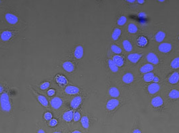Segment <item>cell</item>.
I'll list each match as a JSON object with an SVG mask.
<instances>
[{
    "label": "cell",
    "mask_w": 179,
    "mask_h": 133,
    "mask_svg": "<svg viewBox=\"0 0 179 133\" xmlns=\"http://www.w3.org/2000/svg\"><path fill=\"white\" fill-rule=\"evenodd\" d=\"M116 83L120 87L122 93H125V96L128 98L129 96H133L136 93L137 88L140 86L139 76L131 67H126L122 70Z\"/></svg>",
    "instance_id": "obj_1"
},
{
    "label": "cell",
    "mask_w": 179,
    "mask_h": 133,
    "mask_svg": "<svg viewBox=\"0 0 179 133\" xmlns=\"http://www.w3.org/2000/svg\"><path fill=\"white\" fill-rule=\"evenodd\" d=\"M150 48L166 61L179 53V43L174 39L157 44H149Z\"/></svg>",
    "instance_id": "obj_2"
},
{
    "label": "cell",
    "mask_w": 179,
    "mask_h": 133,
    "mask_svg": "<svg viewBox=\"0 0 179 133\" xmlns=\"http://www.w3.org/2000/svg\"><path fill=\"white\" fill-rule=\"evenodd\" d=\"M148 106L151 111L161 115H166L173 110L168 106L161 93L150 97Z\"/></svg>",
    "instance_id": "obj_3"
},
{
    "label": "cell",
    "mask_w": 179,
    "mask_h": 133,
    "mask_svg": "<svg viewBox=\"0 0 179 133\" xmlns=\"http://www.w3.org/2000/svg\"><path fill=\"white\" fill-rule=\"evenodd\" d=\"M161 94L173 110L179 106V88L178 86L172 87L163 85Z\"/></svg>",
    "instance_id": "obj_4"
},
{
    "label": "cell",
    "mask_w": 179,
    "mask_h": 133,
    "mask_svg": "<svg viewBox=\"0 0 179 133\" xmlns=\"http://www.w3.org/2000/svg\"><path fill=\"white\" fill-rule=\"evenodd\" d=\"M145 50V56L143 61H146L147 63H151V64L156 65L163 71L167 61L165 59H163L161 56H160L157 52L155 51L150 46H148Z\"/></svg>",
    "instance_id": "obj_5"
},
{
    "label": "cell",
    "mask_w": 179,
    "mask_h": 133,
    "mask_svg": "<svg viewBox=\"0 0 179 133\" xmlns=\"http://www.w3.org/2000/svg\"><path fill=\"white\" fill-rule=\"evenodd\" d=\"M130 99L126 97H122L120 98H110L105 103V108L107 111V115L112 117L115 113L120 109L121 107L127 103Z\"/></svg>",
    "instance_id": "obj_6"
},
{
    "label": "cell",
    "mask_w": 179,
    "mask_h": 133,
    "mask_svg": "<svg viewBox=\"0 0 179 133\" xmlns=\"http://www.w3.org/2000/svg\"><path fill=\"white\" fill-rule=\"evenodd\" d=\"M134 68V70L136 73L137 76L140 77V76H142V75L147 74V73H150V72H156L158 73V74L162 75L163 76V72L159 68H158L157 66L156 65L151 64V63H147L146 61H142L141 62L139 63L137 66H135Z\"/></svg>",
    "instance_id": "obj_7"
},
{
    "label": "cell",
    "mask_w": 179,
    "mask_h": 133,
    "mask_svg": "<svg viewBox=\"0 0 179 133\" xmlns=\"http://www.w3.org/2000/svg\"><path fill=\"white\" fill-rule=\"evenodd\" d=\"M145 56V50L135 51L132 53L125 54V59L127 61L128 67L135 68L143 60Z\"/></svg>",
    "instance_id": "obj_8"
},
{
    "label": "cell",
    "mask_w": 179,
    "mask_h": 133,
    "mask_svg": "<svg viewBox=\"0 0 179 133\" xmlns=\"http://www.w3.org/2000/svg\"><path fill=\"white\" fill-rule=\"evenodd\" d=\"M163 86V84L162 83H154V82H151L149 83L140 84V87L142 88L147 96H148L149 98L161 93Z\"/></svg>",
    "instance_id": "obj_9"
},
{
    "label": "cell",
    "mask_w": 179,
    "mask_h": 133,
    "mask_svg": "<svg viewBox=\"0 0 179 133\" xmlns=\"http://www.w3.org/2000/svg\"><path fill=\"white\" fill-rule=\"evenodd\" d=\"M119 42L125 54L132 53L136 51L135 48L137 47L135 44V39L128 35H122Z\"/></svg>",
    "instance_id": "obj_10"
},
{
    "label": "cell",
    "mask_w": 179,
    "mask_h": 133,
    "mask_svg": "<svg viewBox=\"0 0 179 133\" xmlns=\"http://www.w3.org/2000/svg\"><path fill=\"white\" fill-rule=\"evenodd\" d=\"M179 71V53L168 60L166 65L163 71V78L171 72Z\"/></svg>",
    "instance_id": "obj_11"
},
{
    "label": "cell",
    "mask_w": 179,
    "mask_h": 133,
    "mask_svg": "<svg viewBox=\"0 0 179 133\" xmlns=\"http://www.w3.org/2000/svg\"><path fill=\"white\" fill-rule=\"evenodd\" d=\"M149 39L150 44H160V43L166 42V41L171 40L168 36V33L167 31H164L163 29H159L158 31H156L155 33L153 34V36L150 37Z\"/></svg>",
    "instance_id": "obj_12"
},
{
    "label": "cell",
    "mask_w": 179,
    "mask_h": 133,
    "mask_svg": "<svg viewBox=\"0 0 179 133\" xmlns=\"http://www.w3.org/2000/svg\"><path fill=\"white\" fill-rule=\"evenodd\" d=\"M164 85L176 87L179 84V71H173L168 74L163 80Z\"/></svg>",
    "instance_id": "obj_13"
},
{
    "label": "cell",
    "mask_w": 179,
    "mask_h": 133,
    "mask_svg": "<svg viewBox=\"0 0 179 133\" xmlns=\"http://www.w3.org/2000/svg\"><path fill=\"white\" fill-rule=\"evenodd\" d=\"M0 106L2 110L5 112H10L12 110V105L9 101V97L7 93H2L0 97Z\"/></svg>",
    "instance_id": "obj_14"
},
{
    "label": "cell",
    "mask_w": 179,
    "mask_h": 133,
    "mask_svg": "<svg viewBox=\"0 0 179 133\" xmlns=\"http://www.w3.org/2000/svg\"><path fill=\"white\" fill-rule=\"evenodd\" d=\"M111 85L108 87L107 89V94L109 97L112 98H120L123 97L122 95V91L120 87L116 83H110Z\"/></svg>",
    "instance_id": "obj_15"
},
{
    "label": "cell",
    "mask_w": 179,
    "mask_h": 133,
    "mask_svg": "<svg viewBox=\"0 0 179 133\" xmlns=\"http://www.w3.org/2000/svg\"><path fill=\"white\" fill-rule=\"evenodd\" d=\"M135 44L137 48L146 49L150 44L149 39L145 35H140L135 39Z\"/></svg>",
    "instance_id": "obj_16"
},
{
    "label": "cell",
    "mask_w": 179,
    "mask_h": 133,
    "mask_svg": "<svg viewBox=\"0 0 179 133\" xmlns=\"http://www.w3.org/2000/svg\"><path fill=\"white\" fill-rule=\"evenodd\" d=\"M113 62L116 63V65L118 67H119L120 69L123 70L126 67H128L127 61H126L125 55H116L113 54L111 57Z\"/></svg>",
    "instance_id": "obj_17"
},
{
    "label": "cell",
    "mask_w": 179,
    "mask_h": 133,
    "mask_svg": "<svg viewBox=\"0 0 179 133\" xmlns=\"http://www.w3.org/2000/svg\"><path fill=\"white\" fill-rule=\"evenodd\" d=\"M107 65L108 67L109 71H110V73L113 75H116L118 76V78L119 77L120 75L121 74L122 70L120 69L119 67H118L116 65V63L113 62L112 59L111 58H109V59H107Z\"/></svg>",
    "instance_id": "obj_18"
},
{
    "label": "cell",
    "mask_w": 179,
    "mask_h": 133,
    "mask_svg": "<svg viewBox=\"0 0 179 133\" xmlns=\"http://www.w3.org/2000/svg\"><path fill=\"white\" fill-rule=\"evenodd\" d=\"M140 29H139L138 26L136 25L135 23H130L128 24L127 27V30H126V32H127L128 35L130 36L133 37V36H138L143 35L140 33Z\"/></svg>",
    "instance_id": "obj_19"
},
{
    "label": "cell",
    "mask_w": 179,
    "mask_h": 133,
    "mask_svg": "<svg viewBox=\"0 0 179 133\" xmlns=\"http://www.w3.org/2000/svg\"><path fill=\"white\" fill-rule=\"evenodd\" d=\"M156 74H158V73H156V72H150V73H147V74L142 75V76L139 77V78H140V84L151 83V82H153V78L155 77Z\"/></svg>",
    "instance_id": "obj_20"
},
{
    "label": "cell",
    "mask_w": 179,
    "mask_h": 133,
    "mask_svg": "<svg viewBox=\"0 0 179 133\" xmlns=\"http://www.w3.org/2000/svg\"><path fill=\"white\" fill-rule=\"evenodd\" d=\"M122 35L123 34H122V29L119 27H116L114 28V29L112 31V33H111V39L115 43L119 42Z\"/></svg>",
    "instance_id": "obj_21"
},
{
    "label": "cell",
    "mask_w": 179,
    "mask_h": 133,
    "mask_svg": "<svg viewBox=\"0 0 179 133\" xmlns=\"http://www.w3.org/2000/svg\"><path fill=\"white\" fill-rule=\"evenodd\" d=\"M110 49L111 52L113 54H116V55H125L121 46L120 44H118L117 43H112L110 44Z\"/></svg>",
    "instance_id": "obj_22"
},
{
    "label": "cell",
    "mask_w": 179,
    "mask_h": 133,
    "mask_svg": "<svg viewBox=\"0 0 179 133\" xmlns=\"http://www.w3.org/2000/svg\"><path fill=\"white\" fill-rule=\"evenodd\" d=\"M83 98L81 95H76L74 98L72 99L70 102V107L73 109H78L80 105L82 104Z\"/></svg>",
    "instance_id": "obj_23"
},
{
    "label": "cell",
    "mask_w": 179,
    "mask_h": 133,
    "mask_svg": "<svg viewBox=\"0 0 179 133\" xmlns=\"http://www.w3.org/2000/svg\"><path fill=\"white\" fill-rule=\"evenodd\" d=\"M73 55L74 57L77 60H80L83 58L84 56V48L82 45H78L75 48L74 51H73Z\"/></svg>",
    "instance_id": "obj_24"
},
{
    "label": "cell",
    "mask_w": 179,
    "mask_h": 133,
    "mask_svg": "<svg viewBox=\"0 0 179 133\" xmlns=\"http://www.w3.org/2000/svg\"><path fill=\"white\" fill-rule=\"evenodd\" d=\"M131 133H143L142 127H141L140 118L139 117H135L133 127H132Z\"/></svg>",
    "instance_id": "obj_25"
},
{
    "label": "cell",
    "mask_w": 179,
    "mask_h": 133,
    "mask_svg": "<svg viewBox=\"0 0 179 133\" xmlns=\"http://www.w3.org/2000/svg\"><path fill=\"white\" fill-rule=\"evenodd\" d=\"M63 101L61 98L59 97H55V98H52L50 100V105L51 107L54 110H57L59 108H61V106H63Z\"/></svg>",
    "instance_id": "obj_26"
},
{
    "label": "cell",
    "mask_w": 179,
    "mask_h": 133,
    "mask_svg": "<svg viewBox=\"0 0 179 133\" xmlns=\"http://www.w3.org/2000/svg\"><path fill=\"white\" fill-rule=\"evenodd\" d=\"M80 124L81 126L82 127V128L85 129V130H89L90 127V120L89 116L85 115L82 116L80 119Z\"/></svg>",
    "instance_id": "obj_27"
},
{
    "label": "cell",
    "mask_w": 179,
    "mask_h": 133,
    "mask_svg": "<svg viewBox=\"0 0 179 133\" xmlns=\"http://www.w3.org/2000/svg\"><path fill=\"white\" fill-rule=\"evenodd\" d=\"M65 91L67 94L74 95H78L80 92V89L78 87H77V86L68 85L65 88Z\"/></svg>",
    "instance_id": "obj_28"
},
{
    "label": "cell",
    "mask_w": 179,
    "mask_h": 133,
    "mask_svg": "<svg viewBox=\"0 0 179 133\" xmlns=\"http://www.w3.org/2000/svg\"><path fill=\"white\" fill-rule=\"evenodd\" d=\"M5 19H6V21L10 24H16L19 22L17 16L15 14H12V13H7L5 14Z\"/></svg>",
    "instance_id": "obj_29"
},
{
    "label": "cell",
    "mask_w": 179,
    "mask_h": 133,
    "mask_svg": "<svg viewBox=\"0 0 179 133\" xmlns=\"http://www.w3.org/2000/svg\"><path fill=\"white\" fill-rule=\"evenodd\" d=\"M63 68L66 72L73 73L75 71V66L74 63H72L71 61H65L63 63Z\"/></svg>",
    "instance_id": "obj_30"
},
{
    "label": "cell",
    "mask_w": 179,
    "mask_h": 133,
    "mask_svg": "<svg viewBox=\"0 0 179 133\" xmlns=\"http://www.w3.org/2000/svg\"><path fill=\"white\" fill-rule=\"evenodd\" d=\"M13 31H4L3 32H2L1 35H0V38L3 42H8L12 38L13 36Z\"/></svg>",
    "instance_id": "obj_31"
},
{
    "label": "cell",
    "mask_w": 179,
    "mask_h": 133,
    "mask_svg": "<svg viewBox=\"0 0 179 133\" xmlns=\"http://www.w3.org/2000/svg\"><path fill=\"white\" fill-rule=\"evenodd\" d=\"M73 114L74 112L73 110H68L63 114V118L67 123H70L72 120H73Z\"/></svg>",
    "instance_id": "obj_32"
},
{
    "label": "cell",
    "mask_w": 179,
    "mask_h": 133,
    "mask_svg": "<svg viewBox=\"0 0 179 133\" xmlns=\"http://www.w3.org/2000/svg\"><path fill=\"white\" fill-rule=\"evenodd\" d=\"M37 99H38L39 102L40 103V104L44 107H48V101L47 100V98L45 96L37 94Z\"/></svg>",
    "instance_id": "obj_33"
},
{
    "label": "cell",
    "mask_w": 179,
    "mask_h": 133,
    "mask_svg": "<svg viewBox=\"0 0 179 133\" xmlns=\"http://www.w3.org/2000/svg\"><path fill=\"white\" fill-rule=\"evenodd\" d=\"M127 17L125 16H120L119 18L117 20V24L119 27H122L127 23Z\"/></svg>",
    "instance_id": "obj_34"
},
{
    "label": "cell",
    "mask_w": 179,
    "mask_h": 133,
    "mask_svg": "<svg viewBox=\"0 0 179 133\" xmlns=\"http://www.w3.org/2000/svg\"><path fill=\"white\" fill-rule=\"evenodd\" d=\"M56 80H57V83L61 85H66V84L67 83V80L66 79L65 76H57V78H56Z\"/></svg>",
    "instance_id": "obj_35"
},
{
    "label": "cell",
    "mask_w": 179,
    "mask_h": 133,
    "mask_svg": "<svg viewBox=\"0 0 179 133\" xmlns=\"http://www.w3.org/2000/svg\"><path fill=\"white\" fill-rule=\"evenodd\" d=\"M81 117H82V116H81L80 112L79 111H75L73 114V121H74V123H78V122L80 121Z\"/></svg>",
    "instance_id": "obj_36"
},
{
    "label": "cell",
    "mask_w": 179,
    "mask_h": 133,
    "mask_svg": "<svg viewBox=\"0 0 179 133\" xmlns=\"http://www.w3.org/2000/svg\"><path fill=\"white\" fill-rule=\"evenodd\" d=\"M57 125V120L56 119H52L50 120V122H49V125L52 127H55Z\"/></svg>",
    "instance_id": "obj_37"
},
{
    "label": "cell",
    "mask_w": 179,
    "mask_h": 133,
    "mask_svg": "<svg viewBox=\"0 0 179 133\" xmlns=\"http://www.w3.org/2000/svg\"><path fill=\"white\" fill-rule=\"evenodd\" d=\"M50 82H45V83H43L42 85H40V88L42 90H46L50 87Z\"/></svg>",
    "instance_id": "obj_38"
},
{
    "label": "cell",
    "mask_w": 179,
    "mask_h": 133,
    "mask_svg": "<svg viewBox=\"0 0 179 133\" xmlns=\"http://www.w3.org/2000/svg\"><path fill=\"white\" fill-rule=\"evenodd\" d=\"M44 117L46 120H52V113H51V112H46V113L45 114Z\"/></svg>",
    "instance_id": "obj_39"
},
{
    "label": "cell",
    "mask_w": 179,
    "mask_h": 133,
    "mask_svg": "<svg viewBox=\"0 0 179 133\" xmlns=\"http://www.w3.org/2000/svg\"><path fill=\"white\" fill-rule=\"evenodd\" d=\"M54 93H55V91L54 89H50L48 91V95L49 96H52L54 95Z\"/></svg>",
    "instance_id": "obj_40"
},
{
    "label": "cell",
    "mask_w": 179,
    "mask_h": 133,
    "mask_svg": "<svg viewBox=\"0 0 179 133\" xmlns=\"http://www.w3.org/2000/svg\"><path fill=\"white\" fill-rule=\"evenodd\" d=\"M70 133H83V132H82V130H78V129H76V130H74L72 131Z\"/></svg>",
    "instance_id": "obj_41"
},
{
    "label": "cell",
    "mask_w": 179,
    "mask_h": 133,
    "mask_svg": "<svg viewBox=\"0 0 179 133\" xmlns=\"http://www.w3.org/2000/svg\"><path fill=\"white\" fill-rule=\"evenodd\" d=\"M136 1L139 4H143L145 3V0H136Z\"/></svg>",
    "instance_id": "obj_42"
},
{
    "label": "cell",
    "mask_w": 179,
    "mask_h": 133,
    "mask_svg": "<svg viewBox=\"0 0 179 133\" xmlns=\"http://www.w3.org/2000/svg\"><path fill=\"white\" fill-rule=\"evenodd\" d=\"M125 1L128 3H134L136 0H125Z\"/></svg>",
    "instance_id": "obj_43"
},
{
    "label": "cell",
    "mask_w": 179,
    "mask_h": 133,
    "mask_svg": "<svg viewBox=\"0 0 179 133\" xmlns=\"http://www.w3.org/2000/svg\"><path fill=\"white\" fill-rule=\"evenodd\" d=\"M37 133H45V132L44 130H42V129H39V130H38V131H37Z\"/></svg>",
    "instance_id": "obj_44"
},
{
    "label": "cell",
    "mask_w": 179,
    "mask_h": 133,
    "mask_svg": "<svg viewBox=\"0 0 179 133\" xmlns=\"http://www.w3.org/2000/svg\"><path fill=\"white\" fill-rule=\"evenodd\" d=\"M174 39H175V40H176L177 42L179 43V35H178L177 36H176V38H175Z\"/></svg>",
    "instance_id": "obj_45"
},
{
    "label": "cell",
    "mask_w": 179,
    "mask_h": 133,
    "mask_svg": "<svg viewBox=\"0 0 179 133\" xmlns=\"http://www.w3.org/2000/svg\"><path fill=\"white\" fill-rule=\"evenodd\" d=\"M2 91H3V87L1 85H0V93H1V92Z\"/></svg>",
    "instance_id": "obj_46"
},
{
    "label": "cell",
    "mask_w": 179,
    "mask_h": 133,
    "mask_svg": "<svg viewBox=\"0 0 179 133\" xmlns=\"http://www.w3.org/2000/svg\"><path fill=\"white\" fill-rule=\"evenodd\" d=\"M158 1H159V2H164L165 0H158Z\"/></svg>",
    "instance_id": "obj_47"
},
{
    "label": "cell",
    "mask_w": 179,
    "mask_h": 133,
    "mask_svg": "<svg viewBox=\"0 0 179 133\" xmlns=\"http://www.w3.org/2000/svg\"><path fill=\"white\" fill-rule=\"evenodd\" d=\"M52 133H62V132H58V131H55V132H54Z\"/></svg>",
    "instance_id": "obj_48"
},
{
    "label": "cell",
    "mask_w": 179,
    "mask_h": 133,
    "mask_svg": "<svg viewBox=\"0 0 179 133\" xmlns=\"http://www.w3.org/2000/svg\"><path fill=\"white\" fill-rule=\"evenodd\" d=\"M178 88H179V84H178Z\"/></svg>",
    "instance_id": "obj_49"
},
{
    "label": "cell",
    "mask_w": 179,
    "mask_h": 133,
    "mask_svg": "<svg viewBox=\"0 0 179 133\" xmlns=\"http://www.w3.org/2000/svg\"><path fill=\"white\" fill-rule=\"evenodd\" d=\"M0 2H1V1H0Z\"/></svg>",
    "instance_id": "obj_50"
},
{
    "label": "cell",
    "mask_w": 179,
    "mask_h": 133,
    "mask_svg": "<svg viewBox=\"0 0 179 133\" xmlns=\"http://www.w3.org/2000/svg\"></svg>",
    "instance_id": "obj_51"
}]
</instances>
